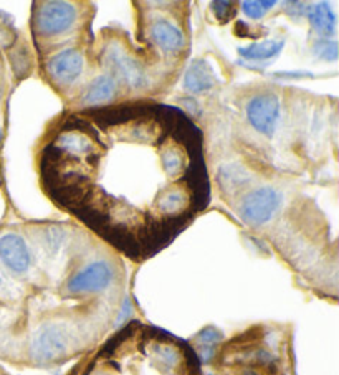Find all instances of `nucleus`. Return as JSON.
<instances>
[{
	"label": "nucleus",
	"mask_w": 339,
	"mask_h": 375,
	"mask_svg": "<svg viewBox=\"0 0 339 375\" xmlns=\"http://www.w3.org/2000/svg\"><path fill=\"white\" fill-rule=\"evenodd\" d=\"M0 186H2V177H0Z\"/></svg>",
	"instance_id": "4be33fe9"
},
{
	"label": "nucleus",
	"mask_w": 339,
	"mask_h": 375,
	"mask_svg": "<svg viewBox=\"0 0 339 375\" xmlns=\"http://www.w3.org/2000/svg\"><path fill=\"white\" fill-rule=\"evenodd\" d=\"M210 9H212L215 19L222 23L230 22L232 17H235V5L232 2H212Z\"/></svg>",
	"instance_id": "a211bd4d"
},
{
	"label": "nucleus",
	"mask_w": 339,
	"mask_h": 375,
	"mask_svg": "<svg viewBox=\"0 0 339 375\" xmlns=\"http://www.w3.org/2000/svg\"><path fill=\"white\" fill-rule=\"evenodd\" d=\"M0 141H2V130H0Z\"/></svg>",
	"instance_id": "412c9836"
},
{
	"label": "nucleus",
	"mask_w": 339,
	"mask_h": 375,
	"mask_svg": "<svg viewBox=\"0 0 339 375\" xmlns=\"http://www.w3.org/2000/svg\"><path fill=\"white\" fill-rule=\"evenodd\" d=\"M306 15L308 20H310L311 27L315 28L323 38H330L336 33L338 17L330 4L320 2L311 5L310 9H306Z\"/></svg>",
	"instance_id": "ddd939ff"
},
{
	"label": "nucleus",
	"mask_w": 339,
	"mask_h": 375,
	"mask_svg": "<svg viewBox=\"0 0 339 375\" xmlns=\"http://www.w3.org/2000/svg\"><path fill=\"white\" fill-rule=\"evenodd\" d=\"M217 78L207 60H194L184 75V88L192 95H202L212 90Z\"/></svg>",
	"instance_id": "9b49d317"
},
{
	"label": "nucleus",
	"mask_w": 339,
	"mask_h": 375,
	"mask_svg": "<svg viewBox=\"0 0 339 375\" xmlns=\"http://www.w3.org/2000/svg\"><path fill=\"white\" fill-rule=\"evenodd\" d=\"M149 38L159 48L167 51V53H177L186 48V35L177 25L169 22L166 19L154 20L149 27Z\"/></svg>",
	"instance_id": "9d476101"
},
{
	"label": "nucleus",
	"mask_w": 339,
	"mask_h": 375,
	"mask_svg": "<svg viewBox=\"0 0 339 375\" xmlns=\"http://www.w3.org/2000/svg\"><path fill=\"white\" fill-rule=\"evenodd\" d=\"M48 75L58 85H71L83 75L85 58L80 50L65 48L48 60Z\"/></svg>",
	"instance_id": "6e6552de"
},
{
	"label": "nucleus",
	"mask_w": 339,
	"mask_h": 375,
	"mask_svg": "<svg viewBox=\"0 0 339 375\" xmlns=\"http://www.w3.org/2000/svg\"><path fill=\"white\" fill-rule=\"evenodd\" d=\"M40 166L56 204L131 256L161 250L210 200L202 132L174 106L75 112Z\"/></svg>",
	"instance_id": "f257e3e1"
},
{
	"label": "nucleus",
	"mask_w": 339,
	"mask_h": 375,
	"mask_svg": "<svg viewBox=\"0 0 339 375\" xmlns=\"http://www.w3.org/2000/svg\"><path fill=\"white\" fill-rule=\"evenodd\" d=\"M219 182L227 190H237L249 182V172L240 166H225L219 171Z\"/></svg>",
	"instance_id": "2eb2a0df"
},
{
	"label": "nucleus",
	"mask_w": 339,
	"mask_h": 375,
	"mask_svg": "<svg viewBox=\"0 0 339 375\" xmlns=\"http://www.w3.org/2000/svg\"><path fill=\"white\" fill-rule=\"evenodd\" d=\"M212 356H214V347L202 346V349H200V361L209 362L210 359H212Z\"/></svg>",
	"instance_id": "aec40b11"
},
{
	"label": "nucleus",
	"mask_w": 339,
	"mask_h": 375,
	"mask_svg": "<svg viewBox=\"0 0 339 375\" xmlns=\"http://www.w3.org/2000/svg\"><path fill=\"white\" fill-rule=\"evenodd\" d=\"M116 80L111 75H100L91 80L81 93V102L85 106H98L110 101L116 95Z\"/></svg>",
	"instance_id": "f8f14e48"
},
{
	"label": "nucleus",
	"mask_w": 339,
	"mask_h": 375,
	"mask_svg": "<svg viewBox=\"0 0 339 375\" xmlns=\"http://www.w3.org/2000/svg\"><path fill=\"white\" fill-rule=\"evenodd\" d=\"M281 205V194L273 187H260L246 194L239 207V215L246 225L260 227L276 213Z\"/></svg>",
	"instance_id": "7ed1b4c3"
},
{
	"label": "nucleus",
	"mask_w": 339,
	"mask_h": 375,
	"mask_svg": "<svg viewBox=\"0 0 339 375\" xmlns=\"http://www.w3.org/2000/svg\"><path fill=\"white\" fill-rule=\"evenodd\" d=\"M0 285H2V278H0Z\"/></svg>",
	"instance_id": "5701e85b"
},
{
	"label": "nucleus",
	"mask_w": 339,
	"mask_h": 375,
	"mask_svg": "<svg viewBox=\"0 0 339 375\" xmlns=\"http://www.w3.org/2000/svg\"><path fill=\"white\" fill-rule=\"evenodd\" d=\"M0 260L14 273H25L32 265L28 246L17 233H5L0 236Z\"/></svg>",
	"instance_id": "1a4fd4ad"
},
{
	"label": "nucleus",
	"mask_w": 339,
	"mask_h": 375,
	"mask_svg": "<svg viewBox=\"0 0 339 375\" xmlns=\"http://www.w3.org/2000/svg\"><path fill=\"white\" fill-rule=\"evenodd\" d=\"M313 53L323 61H336L338 60V43L335 40L321 38L313 45Z\"/></svg>",
	"instance_id": "dca6fc26"
},
{
	"label": "nucleus",
	"mask_w": 339,
	"mask_h": 375,
	"mask_svg": "<svg viewBox=\"0 0 339 375\" xmlns=\"http://www.w3.org/2000/svg\"><path fill=\"white\" fill-rule=\"evenodd\" d=\"M76 22V9L70 2H42L37 4L33 27L40 37L63 35Z\"/></svg>",
	"instance_id": "f03ea898"
},
{
	"label": "nucleus",
	"mask_w": 339,
	"mask_h": 375,
	"mask_svg": "<svg viewBox=\"0 0 339 375\" xmlns=\"http://www.w3.org/2000/svg\"><path fill=\"white\" fill-rule=\"evenodd\" d=\"M283 47V40H264V42H255L251 45H246V47H240L239 55L242 56V58L251 61L271 60L280 53Z\"/></svg>",
	"instance_id": "4468645a"
},
{
	"label": "nucleus",
	"mask_w": 339,
	"mask_h": 375,
	"mask_svg": "<svg viewBox=\"0 0 339 375\" xmlns=\"http://www.w3.org/2000/svg\"><path fill=\"white\" fill-rule=\"evenodd\" d=\"M68 349V339L58 324L38 327L32 339V356L37 362H53Z\"/></svg>",
	"instance_id": "423d86ee"
},
{
	"label": "nucleus",
	"mask_w": 339,
	"mask_h": 375,
	"mask_svg": "<svg viewBox=\"0 0 339 375\" xmlns=\"http://www.w3.org/2000/svg\"><path fill=\"white\" fill-rule=\"evenodd\" d=\"M197 341L202 344V346L214 347V344H217L219 341H222V332L215 327H205L204 331L199 332Z\"/></svg>",
	"instance_id": "6ab92c4d"
},
{
	"label": "nucleus",
	"mask_w": 339,
	"mask_h": 375,
	"mask_svg": "<svg viewBox=\"0 0 339 375\" xmlns=\"http://www.w3.org/2000/svg\"><path fill=\"white\" fill-rule=\"evenodd\" d=\"M246 117L255 131L266 137L273 136L280 120V100L273 93H260L246 105Z\"/></svg>",
	"instance_id": "39448f33"
},
{
	"label": "nucleus",
	"mask_w": 339,
	"mask_h": 375,
	"mask_svg": "<svg viewBox=\"0 0 339 375\" xmlns=\"http://www.w3.org/2000/svg\"><path fill=\"white\" fill-rule=\"evenodd\" d=\"M275 7V2H265V0H260V2H254V0H249V2L242 4V10L246 17L251 20H260L265 17V14L268 12L270 9Z\"/></svg>",
	"instance_id": "f3484780"
},
{
	"label": "nucleus",
	"mask_w": 339,
	"mask_h": 375,
	"mask_svg": "<svg viewBox=\"0 0 339 375\" xmlns=\"http://www.w3.org/2000/svg\"><path fill=\"white\" fill-rule=\"evenodd\" d=\"M103 65L113 71L118 78H121L132 90L145 88L147 85V76L140 65L120 43H113L105 48L103 53Z\"/></svg>",
	"instance_id": "20e7f679"
},
{
	"label": "nucleus",
	"mask_w": 339,
	"mask_h": 375,
	"mask_svg": "<svg viewBox=\"0 0 339 375\" xmlns=\"http://www.w3.org/2000/svg\"><path fill=\"white\" fill-rule=\"evenodd\" d=\"M113 268L108 261H93L83 270L75 273L66 282L70 292L73 295H86V292L105 291L113 281Z\"/></svg>",
	"instance_id": "0eeeda50"
}]
</instances>
